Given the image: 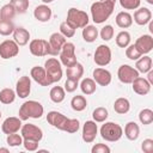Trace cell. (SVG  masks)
Instances as JSON below:
<instances>
[{
    "label": "cell",
    "mask_w": 153,
    "mask_h": 153,
    "mask_svg": "<svg viewBox=\"0 0 153 153\" xmlns=\"http://www.w3.org/2000/svg\"><path fill=\"white\" fill-rule=\"evenodd\" d=\"M47 121L54 128L67 131L69 134L76 133L80 128V122L76 118H68L59 111H49L47 115Z\"/></svg>",
    "instance_id": "obj_1"
},
{
    "label": "cell",
    "mask_w": 153,
    "mask_h": 153,
    "mask_svg": "<svg viewBox=\"0 0 153 153\" xmlns=\"http://www.w3.org/2000/svg\"><path fill=\"white\" fill-rule=\"evenodd\" d=\"M115 4L112 1H96L91 5V17L96 24H103L112 14Z\"/></svg>",
    "instance_id": "obj_2"
},
{
    "label": "cell",
    "mask_w": 153,
    "mask_h": 153,
    "mask_svg": "<svg viewBox=\"0 0 153 153\" xmlns=\"http://www.w3.org/2000/svg\"><path fill=\"white\" fill-rule=\"evenodd\" d=\"M44 114L43 105L37 100H26L19 108V118L22 121H26L29 118H41Z\"/></svg>",
    "instance_id": "obj_3"
},
{
    "label": "cell",
    "mask_w": 153,
    "mask_h": 153,
    "mask_svg": "<svg viewBox=\"0 0 153 153\" xmlns=\"http://www.w3.org/2000/svg\"><path fill=\"white\" fill-rule=\"evenodd\" d=\"M88 14L79 8L71 7L67 12V19L66 22L69 23L74 29H82L86 25H88Z\"/></svg>",
    "instance_id": "obj_4"
},
{
    "label": "cell",
    "mask_w": 153,
    "mask_h": 153,
    "mask_svg": "<svg viewBox=\"0 0 153 153\" xmlns=\"http://www.w3.org/2000/svg\"><path fill=\"white\" fill-rule=\"evenodd\" d=\"M123 135V129L118 123L115 122H105L100 127V136L109 142L118 141Z\"/></svg>",
    "instance_id": "obj_5"
},
{
    "label": "cell",
    "mask_w": 153,
    "mask_h": 153,
    "mask_svg": "<svg viewBox=\"0 0 153 153\" xmlns=\"http://www.w3.org/2000/svg\"><path fill=\"white\" fill-rule=\"evenodd\" d=\"M44 69H45L47 78L50 85L62 79V67H61V62L57 59L55 57L48 59L44 63Z\"/></svg>",
    "instance_id": "obj_6"
},
{
    "label": "cell",
    "mask_w": 153,
    "mask_h": 153,
    "mask_svg": "<svg viewBox=\"0 0 153 153\" xmlns=\"http://www.w3.org/2000/svg\"><path fill=\"white\" fill-rule=\"evenodd\" d=\"M59 55H60V62L65 67H71L78 62L75 56V45L72 42H66L62 49L60 50Z\"/></svg>",
    "instance_id": "obj_7"
},
{
    "label": "cell",
    "mask_w": 153,
    "mask_h": 153,
    "mask_svg": "<svg viewBox=\"0 0 153 153\" xmlns=\"http://www.w3.org/2000/svg\"><path fill=\"white\" fill-rule=\"evenodd\" d=\"M29 50L33 56H45V55H51L50 45L49 42L42 38H36L32 39L29 44Z\"/></svg>",
    "instance_id": "obj_8"
},
{
    "label": "cell",
    "mask_w": 153,
    "mask_h": 153,
    "mask_svg": "<svg viewBox=\"0 0 153 153\" xmlns=\"http://www.w3.org/2000/svg\"><path fill=\"white\" fill-rule=\"evenodd\" d=\"M93 60H94V63L99 67L108 66L111 61V49L106 44L98 45V48L94 51Z\"/></svg>",
    "instance_id": "obj_9"
},
{
    "label": "cell",
    "mask_w": 153,
    "mask_h": 153,
    "mask_svg": "<svg viewBox=\"0 0 153 153\" xmlns=\"http://www.w3.org/2000/svg\"><path fill=\"white\" fill-rule=\"evenodd\" d=\"M19 54V45L13 39H5L0 43V57L4 60L12 59Z\"/></svg>",
    "instance_id": "obj_10"
},
{
    "label": "cell",
    "mask_w": 153,
    "mask_h": 153,
    "mask_svg": "<svg viewBox=\"0 0 153 153\" xmlns=\"http://www.w3.org/2000/svg\"><path fill=\"white\" fill-rule=\"evenodd\" d=\"M20 135L23 139H30V140H36L41 141L43 137V131L41 128L35 126L33 123H26L23 124L20 128Z\"/></svg>",
    "instance_id": "obj_11"
},
{
    "label": "cell",
    "mask_w": 153,
    "mask_h": 153,
    "mask_svg": "<svg viewBox=\"0 0 153 153\" xmlns=\"http://www.w3.org/2000/svg\"><path fill=\"white\" fill-rule=\"evenodd\" d=\"M139 74L140 73L134 67H131L129 65H122V66H120V68L117 71V76H118L120 81L123 84H131L133 80L139 76Z\"/></svg>",
    "instance_id": "obj_12"
},
{
    "label": "cell",
    "mask_w": 153,
    "mask_h": 153,
    "mask_svg": "<svg viewBox=\"0 0 153 153\" xmlns=\"http://www.w3.org/2000/svg\"><path fill=\"white\" fill-rule=\"evenodd\" d=\"M31 92V79L27 75L19 78L16 85V94L19 98H26Z\"/></svg>",
    "instance_id": "obj_13"
},
{
    "label": "cell",
    "mask_w": 153,
    "mask_h": 153,
    "mask_svg": "<svg viewBox=\"0 0 153 153\" xmlns=\"http://www.w3.org/2000/svg\"><path fill=\"white\" fill-rule=\"evenodd\" d=\"M22 120L19 117H7L2 124H1V130L4 134L8 135V134H12V133H18L22 128Z\"/></svg>",
    "instance_id": "obj_14"
},
{
    "label": "cell",
    "mask_w": 153,
    "mask_h": 153,
    "mask_svg": "<svg viewBox=\"0 0 153 153\" xmlns=\"http://www.w3.org/2000/svg\"><path fill=\"white\" fill-rule=\"evenodd\" d=\"M98 134V127L94 121H86L82 126V140L86 143H91L94 141Z\"/></svg>",
    "instance_id": "obj_15"
},
{
    "label": "cell",
    "mask_w": 153,
    "mask_h": 153,
    "mask_svg": "<svg viewBox=\"0 0 153 153\" xmlns=\"http://www.w3.org/2000/svg\"><path fill=\"white\" fill-rule=\"evenodd\" d=\"M134 45L137 48L141 55H146L153 49V37L151 35H142L135 41Z\"/></svg>",
    "instance_id": "obj_16"
},
{
    "label": "cell",
    "mask_w": 153,
    "mask_h": 153,
    "mask_svg": "<svg viewBox=\"0 0 153 153\" xmlns=\"http://www.w3.org/2000/svg\"><path fill=\"white\" fill-rule=\"evenodd\" d=\"M92 74H93V80L99 86H108L111 82V79H112L111 73L105 68H102V67L94 68Z\"/></svg>",
    "instance_id": "obj_17"
},
{
    "label": "cell",
    "mask_w": 153,
    "mask_h": 153,
    "mask_svg": "<svg viewBox=\"0 0 153 153\" xmlns=\"http://www.w3.org/2000/svg\"><path fill=\"white\" fill-rule=\"evenodd\" d=\"M66 37L62 36L60 32H54L50 35L49 37V45H50V50H51V55H57L60 53V50L62 49L63 44L66 43Z\"/></svg>",
    "instance_id": "obj_18"
},
{
    "label": "cell",
    "mask_w": 153,
    "mask_h": 153,
    "mask_svg": "<svg viewBox=\"0 0 153 153\" xmlns=\"http://www.w3.org/2000/svg\"><path fill=\"white\" fill-rule=\"evenodd\" d=\"M131 85H133V91H134L135 93L140 94V96H146V94H148L149 91H151V86H152V85L147 81L146 78H142V76H140V75L133 80Z\"/></svg>",
    "instance_id": "obj_19"
},
{
    "label": "cell",
    "mask_w": 153,
    "mask_h": 153,
    "mask_svg": "<svg viewBox=\"0 0 153 153\" xmlns=\"http://www.w3.org/2000/svg\"><path fill=\"white\" fill-rule=\"evenodd\" d=\"M30 76H31L37 84H39L41 86H50V82L48 81L47 73H45L44 67H41V66H35V67H32L31 71H30Z\"/></svg>",
    "instance_id": "obj_20"
},
{
    "label": "cell",
    "mask_w": 153,
    "mask_h": 153,
    "mask_svg": "<svg viewBox=\"0 0 153 153\" xmlns=\"http://www.w3.org/2000/svg\"><path fill=\"white\" fill-rule=\"evenodd\" d=\"M152 20V12L147 7H140L134 12V22L137 25H146Z\"/></svg>",
    "instance_id": "obj_21"
},
{
    "label": "cell",
    "mask_w": 153,
    "mask_h": 153,
    "mask_svg": "<svg viewBox=\"0 0 153 153\" xmlns=\"http://www.w3.org/2000/svg\"><path fill=\"white\" fill-rule=\"evenodd\" d=\"M53 16V11L51 8L43 4V5H38L35 10H33V17L38 20V22H42V23H45V22H49L50 18Z\"/></svg>",
    "instance_id": "obj_22"
},
{
    "label": "cell",
    "mask_w": 153,
    "mask_h": 153,
    "mask_svg": "<svg viewBox=\"0 0 153 153\" xmlns=\"http://www.w3.org/2000/svg\"><path fill=\"white\" fill-rule=\"evenodd\" d=\"M30 39V32L24 27H14L13 30V41L19 45L23 47L27 44Z\"/></svg>",
    "instance_id": "obj_23"
},
{
    "label": "cell",
    "mask_w": 153,
    "mask_h": 153,
    "mask_svg": "<svg viewBox=\"0 0 153 153\" xmlns=\"http://www.w3.org/2000/svg\"><path fill=\"white\" fill-rule=\"evenodd\" d=\"M66 75H67V79H72V80L79 81L81 79V76L84 75V67H82V65L76 62L73 66L67 67Z\"/></svg>",
    "instance_id": "obj_24"
},
{
    "label": "cell",
    "mask_w": 153,
    "mask_h": 153,
    "mask_svg": "<svg viewBox=\"0 0 153 153\" xmlns=\"http://www.w3.org/2000/svg\"><path fill=\"white\" fill-rule=\"evenodd\" d=\"M115 20H116L117 26H120L121 29H127V27L131 26V24H133V16L129 12L121 11L117 13Z\"/></svg>",
    "instance_id": "obj_25"
},
{
    "label": "cell",
    "mask_w": 153,
    "mask_h": 153,
    "mask_svg": "<svg viewBox=\"0 0 153 153\" xmlns=\"http://www.w3.org/2000/svg\"><path fill=\"white\" fill-rule=\"evenodd\" d=\"M124 135L128 140L135 141L140 135V127L136 122H128L124 127Z\"/></svg>",
    "instance_id": "obj_26"
},
{
    "label": "cell",
    "mask_w": 153,
    "mask_h": 153,
    "mask_svg": "<svg viewBox=\"0 0 153 153\" xmlns=\"http://www.w3.org/2000/svg\"><path fill=\"white\" fill-rule=\"evenodd\" d=\"M135 69L139 72V73H147L148 71L152 69V59L147 55H143V56H140L137 60H136V63H135Z\"/></svg>",
    "instance_id": "obj_27"
},
{
    "label": "cell",
    "mask_w": 153,
    "mask_h": 153,
    "mask_svg": "<svg viewBox=\"0 0 153 153\" xmlns=\"http://www.w3.org/2000/svg\"><path fill=\"white\" fill-rule=\"evenodd\" d=\"M98 35H99L98 29L94 25H86L85 27H82V38L85 42H88V43L94 42Z\"/></svg>",
    "instance_id": "obj_28"
},
{
    "label": "cell",
    "mask_w": 153,
    "mask_h": 153,
    "mask_svg": "<svg viewBox=\"0 0 153 153\" xmlns=\"http://www.w3.org/2000/svg\"><path fill=\"white\" fill-rule=\"evenodd\" d=\"M114 110L117 114H120V115L127 114L130 110V103H129V100L127 98H124V97L117 98L115 100V103H114Z\"/></svg>",
    "instance_id": "obj_29"
},
{
    "label": "cell",
    "mask_w": 153,
    "mask_h": 153,
    "mask_svg": "<svg viewBox=\"0 0 153 153\" xmlns=\"http://www.w3.org/2000/svg\"><path fill=\"white\" fill-rule=\"evenodd\" d=\"M96 85L97 84H96V81L93 79H91V78H84L81 80V82H80V90H81V92L84 94L88 96V94H92V93L96 92V88H97Z\"/></svg>",
    "instance_id": "obj_30"
},
{
    "label": "cell",
    "mask_w": 153,
    "mask_h": 153,
    "mask_svg": "<svg viewBox=\"0 0 153 153\" xmlns=\"http://www.w3.org/2000/svg\"><path fill=\"white\" fill-rule=\"evenodd\" d=\"M49 97H50L51 102H54L56 104L61 103V102H63V99L66 97V91L61 86H54V87H51V90L49 92Z\"/></svg>",
    "instance_id": "obj_31"
},
{
    "label": "cell",
    "mask_w": 153,
    "mask_h": 153,
    "mask_svg": "<svg viewBox=\"0 0 153 153\" xmlns=\"http://www.w3.org/2000/svg\"><path fill=\"white\" fill-rule=\"evenodd\" d=\"M86 105H87V100L84 96L76 94L71 99V106L74 111H82L86 109Z\"/></svg>",
    "instance_id": "obj_32"
},
{
    "label": "cell",
    "mask_w": 153,
    "mask_h": 153,
    "mask_svg": "<svg viewBox=\"0 0 153 153\" xmlns=\"http://www.w3.org/2000/svg\"><path fill=\"white\" fill-rule=\"evenodd\" d=\"M16 10L14 7L8 2V4H5L1 8H0V19H4V20H12L16 16Z\"/></svg>",
    "instance_id": "obj_33"
},
{
    "label": "cell",
    "mask_w": 153,
    "mask_h": 153,
    "mask_svg": "<svg viewBox=\"0 0 153 153\" xmlns=\"http://www.w3.org/2000/svg\"><path fill=\"white\" fill-rule=\"evenodd\" d=\"M16 91H13L12 88H2L1 91H0V102L2 103V104H11V103H13L14 102V99H16Z\"/></svg>",
    "instance_id": "obj_34"
},
{
    "label": "cell",
    "mask_w": 153,
    "mask_h": 153,
    "mask_svg": "<svg viewBox=\"0 0 153 153\" xmlns=\"http://www.w3.org/2000/svg\"><path fill=\"white\" fill-rule=\"evenodd\" d=\"M109 116V112L103 106H99V108H96L92 112V117H93V121L96 123H102V122H105L106 118Z\"/></svg>",
    "instance_id": "obj_35"
},
{
    "label": "cell",
    "mask_w": 153,
    "mask_h": 153,
    "mask_svg": "<svg viewBox=\"0 0 153 153\" xmlns=\"http://www.w3.org/2000/svg\"><path fill=\"white\" fill-rule=\"evenodd\" d=\"M116 44L120 48H127L130 44V33L128 31H121L116 36Z\"/></svg>",
    "instance_id": "obj_36"
},
{
    "label": "cell",
    "mask_w": 153,
    "mask_h": 153,
    "mask_svg": "<svg viewBox=\"0 0 153 153\" xmlns=\"http://www.w3.org/2000/svg\"><path fill=\"white\" fill-rule=\"evenodd\" d=\"M13 30H14V24L12 23V20L0 19V35L1 36H8L13 33Z\"/></svg>",
    "instance_id": "obj_37"
},
{
    "label": "cell",
    "mask_w": 153,
    "mask_h": 153,
    "mask_svg": "<svg viewBox=\"0 0 153 153\" xmlns=\"http://www.w3.org/2000/svg\"><path fill=\"white\" fill-rule=\"evenodd\" d=\"M139 121L143 126L151 124L153 122V111L151 109H142L139 112Z\"/></svg>",
    "instance_id": "obj_38"
},
{
    "label": "cell",
    "mask_w": 153,
    "mask_h": 153,
    "mask_svg": "<svg viewBox=\"0 0 153 153\" xmlns=\"http://www.w3.org/2000/svg\"><path fill=\"white\" fill-rule=\"evenodd\" d=\"M10 4L14 7L17 13H25L29 8V0H10Z\"/></svg>",
    "instance_id": "obj_39"
},
{
    "label": "cell",
    "mask_w": 153,
    "mask_h": 153,
    "mask_svg": "<svg viewBox=\"0 0 153 153\" xmlns=\"http://www.w3.org/2000/svg\"><path fill=\"white\" fill-rule=\"evenodd\" d=\"M75 30H76V29H74V27H73L69 23H67L66 20L60 24V33H61L62 36H65L66 38L73 37V36L75 35Z\"/></svg>",
    "instance_id": "obj_40"
},
{
    "label": "cell",
    "mask_w": 153,
    "mask_h": 153,
    "mask_svg": "<svg viewBox=\"0 0 153 153\" xmlns=\"http://www.w3.org/2000/svg\"><path fill=\"white\" fill-rule=\"evenodd\" d=\"M6 142H7V145L10 147L20 146V145H23V136L20 134H17V133L8 134L7 137H6Z\"/></svg>",
    "instance_id": "obj_41"
},
{
    "label": "cell",
    "mask_w": 153,
    "mask_h": 153,
    "mask_svg": "<svg viewBox=\"0 0 153 153\" xmlns=\"http://www.w3.org/2000/svg\"><path fill=\"white\" fill-rule=\"evenodd\" d=\"M99 36H100V38H102L103 41L109 42V41L114 37V27H112L111 25H105V26H103V27L100 29V31H99Z\"/></svg>",
    "instance_id": "obj_42"
},
{
    "label": "cell",
    "mask_w": 153,
    "mask_h": 153,
    "mask_svg": "<svg viewBox=\"0 0 153 153\" xmlns=\"http://www.w3.org/2000/svg\"><path fill=\"white\" fill-rule=\"evenodd\" d=\"M126 56L129 59V60H133V61H136L141 55V53L137 50V48L134 45V44H129L127 48H126Z\"/></svg>",
    "instance_id": "obj_43"
},
{
    "label": "cell",
    "mask_w": 153,
    "mask_h": 153,
    "mask_svg": "<svg viewBox=\"0 0 153 153\" xmlns=\"http://www.w3.org/2000/svg\"><path fill=\"white\" fill-rule=\"evenodd\" d=\"M118 1L124 10H136L141 4V0H118Z\"/></svg>",
    "instance_id": "obj_44"
},
{
    "label": "cell",
    "mask_w": 153,
    "mask_h": 153,
    "mask_svg": "<svg viewBox=\"0 0 153 153\" xmlns=\"http://www.w3.org/2000/svg\"><path fill=\"white\" fill-rule=\"evenodd\" d=\"M38 142L36 140H30V139H23V146L26 151L29 152H35L38 149Z\"/></svg>",
    "instance_id": "obj_45"
},
{
    "label": "cell",
    "mask_w": 153,
    "mask_h": 153,
    "mask_svg": "<svg viewBox=\"0 0 153 153\" xmlns=\"http://www.w3.org/2000/svg\"><path fill=\"white\" fill-rule=\"evenodd\" d=\"M110 151H111L110 147L105 143H96L91 148L92 153H110Z\"/></svg>",
    "instance_id": "obj_46"
},
{
    "label": "cell",
    "mask_w": 153,
    "mask_h": 153,
    "mask_svg": "<svg viewBox=\"0 0 153 153\" xmlns=\"http://www.w3.org/2000/svg\"><path fill=\"white\" fill-rule=\"evenodd\" d=\"M79 86V81H75V80H72V79H67L66 82H65V91L68 92V93H72L74 92Z\"/></svg>",
    "instance_id": "obj_47"
},
{
    "label": "cell",
    "mask_w": 153,
    "mask_h": 153,
    "mask_svg": "<svg viewBox=\"0 0 153 153\" xmlns=\"http://www.w3.org/2000/svg\"><path fill=\"white\" fill-rule=\"evenodd\" d=\"M141 149L145 153H153V140L152 139H145L141 142Z\"/></svg>",
    "instance_id": "obj_48"
},
{
    "label": "cell",
    "mask_w": 153,
    "mask_h": 153,
    "mask_svg": "<svg viewBox=\"0 0 153 153\" xmlns=\"http://www.w3.org/2000/svg\"><path fill=\"white\" fill-rule=\"evenodd\" d=\"M147 81H148L151 85H153V71H152V69L147 72Z\"/></svg>",
    "instance_id": "obj_49"
},
{
    "label": "cell",
    "mask_w": 153,
    "mask_h": 153,
    "mask_svg": "<svg viewBox=\"0 0 153 153\" xmlns=\"http://www.w3.org/2000/svg\"><path fill=\"white\" fill-rule=\"evenodd\" d=\"M43 1V4H50V2H53L54 0H42Z\"/></svg>",
    "instance_id": "obj_50"
},
{
    "label": "cell",
    "mask_w": 153,
    "mask_h": 153,
    "mask_svg": "<svg viewBox=\"0 0 153 153\" xmlns=\"http://www.w3.org/2000/svg\"><path fill=\"white\" fill-rule=\"evenodd\" d=\"M0 152H8L7 148H0Z\"/></svg>",
    "instance_id": "obj_51"
},
{
    "label": "cell",
    "mask_w": 153,
    "mask_h": 153,
    "mask_svg": "<svg viewBox=\"0 0 153 153\" xmlns=\"http://www.w3.org/2000/svg\"><path fill=\"white\" fill-rule=\"evenodd\" d=\"M148 4H151V5H153V0H146Z\"/></svg>",
    "instance_id": "obj_52"
},
{
    "label": "cell",
    "mask_w": 153,
    "mask_h": 153,
    "mask_svg": "<svg viewBox=\"0 0 153 153\" xmlns=\"http://www.w3.org/2000/svg\"><path fill=\"white\" fill-rule=\"evenodd\" d=\"M102 1H112V2H116V0H102Z\"/></svg>",
    "instance_id": "obj_53"
},
{
    "label": "cell",
    "mask_w": 153,
    "mask_h": 153,
    "mask_svg": "<svg viewBox=\"0 0 153 153\" xmlns=\"http://www.w3.org/2000/svg\"><path fill=\"white\" fill-rule=\"evenodd\" d=\"M0 118H1V111H0Z\"/></svg>",
    "instance_id": "obj_54"
}]
</instances>
